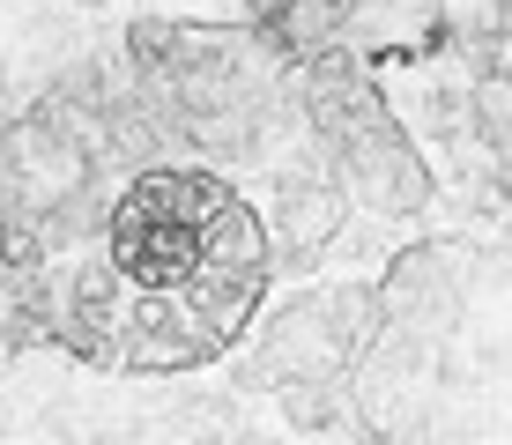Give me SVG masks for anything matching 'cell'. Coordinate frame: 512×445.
I'll return each instance as SVG.
<instances>
[{
  "label": "cell",
  "mask_w": 512,
  "mask_h": 445,
  "mask_svg": "<svg viewBox=\"0 0 512 445\" xmlns=\"http://www.w3.org/2000/svg\"><path fill=\"white\" fill-rule=\"evenodd\" d=\"M357 201L327 156L275 178L201 156L127 45L0 127V275L45 342L97 371H201L282 282L327 275Z\"/></svg>",
  "instance_id": "6da1fadb"
},
{
  "label": "cell",
  "mask_w": 512,
  "mask_h": 445,
  "mask_svg": "<svg viewBox=\"0 0 512 445\" xmlns=\"http://www.w3.org/2000/svg\"><path fill=\"white\" fill-rule=\"evenodd\" d=\"M297 75H305V112H312V127H320V149H327L334 178H342V193L379 223H401V230L423 223V208H431V171H423L409 127L386 112L372 75L334 45L312 52V60H297Z\"/></svg>",
  "instance_id": "7a4b0ae2"
}]
</instances>
